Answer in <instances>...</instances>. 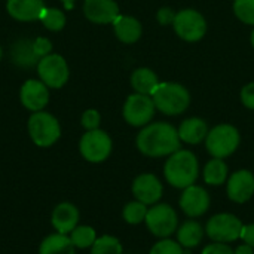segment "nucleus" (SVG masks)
Returning a JSON list of instances; mask_svg holds the SVG:
<instances>
[{"label": "nucleus", "mask_w": 254, "mask_h": 254, "mask_svg": "<svg viewBox=\"0 0 254 254\" xmlns=\"http://www.w3.org/2000/svg\"><path fill=\"white\" fill-rule=\"evenodd\" d=\"M180 144L182 141L177 128L168 122L147 124L135 137V146L138 152L147 158L170 156L180 149Z\"/></svg>", "instance_id": "1"}, {"label": "nucleus", "mask_w": 254, "mask_h": 254, "mask_svg": "<svg viewBox=\"0 0 254 254\" xmlns=\"http://www.w3.org/2000/svg\"><path fill=\"white\" fill-rule=\"evenodd\" d=\"M199 176V162L193 152L179 149L168 156L164 165V177L176 189H186L195 185Z\"/></svg>", "instance_id": "2"}, {"label": "nucleus", "mask_w": 254, "mask_h": 254, "mask_svg": "<svg viewBox=\"0 0 254 254\" xmlns=\"http://www.w3.org/2000/svg\"><path fill=\"white\" fill-rule=\"evenodd\" d=\"M156 110L167 116H179L185 113L190 104L189 91L177 82H161L152 94Z\"/></svg>", "instance_id": "3"}, {"label": "nucleus", "mask_w": 254, "mask_h": 254, "mask_svg": "<svg viewBox=\"0 0 254 254\" xmlns=\"http://www.w3.org/2000/svg\"><path fill=\"white\" fill-rule=\"evenodd\" d=\"M27 131L34 146L42 149L54 146L61 137L60 121L46 110L34 112L30 115L27 122Z\"/></svg>", "instance_id": "4"}, {"label": "nucleus", "mask_w": 254, "mask_h": 254, "mask_svg": "<svg viewBox=\"0 0 254 254\" xmlns=\"http://www.w3.org/2000/svg\"><path fill=\"white\" fill-rule=\"evenodd\" d=\"M241 143L240 131L231 124H220L211 128L205 138L207 152L213 158L225 159L237 152Z\"/></svg>", "instance_id": "5"}, {"label": "nucleus", "mask_w": 254, "mask_h": 254, "mask_svg": "<svg viewBox=\"0 0 254 254\" xmlns=\"http://www.w3.org/2000/svg\"><path fill=\"white\" fill-rule=\"evenodd\" d=\"M113 150L112 137L103 129L85 131L79 140V153L89 164H101L109 159Z\"/></svg>", "instance_id": "6"}, {"label": "nucleus", "mask_w": 254, "mask_h": 254, "mask_svg": "<svg viewBox=\"0 0 254 254\" xmlns=\"http://www.w3.org/2000/svg\"><path fill=\"white\" fill-rule=\"evenodd\" d=\"M243 222L231 213H219L210 217L205 226V234L213 243L231 244L241 238Z\"/></svg>", "instance_id": "7"}, {"label": "nucleus", "mask_w": 254, "mask_h": 254, "mask_svg": "<svg viewBox=\"0 0 254 254\" xmlns=\"http://www.w3.org/2000/svg\"><path fill=\"white\" fill-rule=\"evenodd\" d=\"M144 223L156 238H170L179 228V216L171 205L158 202L147 210Z\"/></svg>", "instance_id": "8"}, {"label": "nucleus", "mask_w": 254, "mask_h": 254, "mask_svg": "<svg viewBox=\"0 0 254 254\" xmlns=\"http://www.w3.org/2000/svg\"><path fill=\"white\" fill-rule=\"evenodd\" d=\"M39 79L52 89H60L63 88L68 79H70V68L65 61V58L60 54H49L43 58L36 65Z\"/></svg>", "instance_id": "9"}, {"label": "nucleus", "mask_w": 254, "mask_h": 254, "mask_svg": "<svg viewBox=\"0 0 254 254\" xmlns=\"http://www.w3.org/2000/svg\"><path fill=\"white\" fill-rule=\"evenodd\" d=\"M156 112L155 103L150 95L143 94H131L122 107V116L125 122L134 128H143L153 119Z\"/></svg>", "instance_id": "10"}, {"label": "nucleus", "mask_w": 254, "mask_h": 254, "mask_svg": "<svg viewBox=\"0 0 254 254\" xmlns=\"http://www.w3.org/2000/svg\"><path fill=\"white\" fill-rule=\"evenodd\" d=\"M176 34L186 42H198L207 33V19L196 9H182L173 22Z\"/></svg>", "instance_id": "11"}, {"label": "nucleus", "mask_w": 254, "mask_h": 254, "mask_svg": "<svg viewBox=\"0 0 254 254\" xmlns=\"http://www.w3.org/2000/svg\"><path fill=\"white\" fill-rule=\"evenodd\" d=\"M131 192L137 201L149 207L159 202L164 193V186L158 179V176H155L153 173H143L134 179Z\"/></svg>", "instance_id": "12"}, {"label": "nucleus", "mask_w": 254, "mask_h": 254, "mask_svg": "<svg viewBox=\"0 0 254 254\" xmlns=\"http://www.w3.org/2000/svg\"><path fill=\"white\" fill-rule=\"evenodd\" d=\"M210 204L211 201L208 192L202 186H196V185L183 189L182 196L179 199V205L182 211L190 219L204 216L210 210Z\"/></svg>", "instance_id": "13"}, {"label": "nucleus", "mask_w": 254, "mask_h": 254, "mask_svg": "<svg viewBox=\"0 0 254 254\" xmlns=\"http://www.w3.org/2000/svg\"><path fill=\"white\" fill-rule=\"evenodd\" d=\"M228 198L235 204H246L254 195V174L250 170L232 173L226 182Z\"/></svg>", "instance_id": "14"}, {"label": "nucleus", "mask_w": 254, "mask_h": 254, "mask_svg": "<svg viewBox=\"0 0 254 254\" xmlns=\"http://www.w3.org/2000/svg\"><path fill=\"white\" fill-rule=\"evenodd\" d=\"M19 101L31 113L45 110L49 103V88L40 79H28L19 89Z\"/></svg>", "instance_id": "15"}, {"label": "nucleus", "mask_w": 254, "mask_h": 254, "mask_svg": "<svg viewBox=\"0 0 254 254\" xmlns=\"http://www.w3.org/2000/svg\"><path fill=\"white\" fill-rule=\"evenodd\" d=\"M83 15L94 24H112L121 12L116 0H85Z\"/></svg>", "instance_id": "16"}, {"label": "nucleus", "mask_w": 254, "mask_h": 254, "mask_svg": "<svg viewBox=\"0 0 254 254\" xmlns=\"http://www.w3.org/2000/svg\"><path fill=\"white\" fill-rule=\"evenodd\" d=\"M80 213L79 208L71 202H60L54 207L51 214V225L55 232L70 235V232L79 225Z\"/></svg>", "instance_id": "17"}, {"label": "nucleus", "mask_w": 254, "mask_h": 254, "mask_svg": "<svg viewBox=\"0 0 254 254\" xmlns=\"http://www.w3.org/2000/svg\"><path fill=\"white\" fill-rule=\"evenodd\" d=\"M45 9L43 0H6V12L19 22L39 21Z\"/></svg>", "instance_id": "18"}, {"label": "nucleus", "mask_w": 254, "mask_h": 254, "mask_svg": "<svg viewBox=\"0 0 254 254\" xmlns=\"http://www.w3.org/2000/svg\"><path fill=\"white\" fill-rule=\"evenodd\" d=\"M113 31L118 40H121L125 45H132L140 40L143 34L141 22L129 15H119L113 22Z\"/></svg>", "instance_id": "19"}, {"label": "nucleus", "mask_w": 254, "mask_h": 254, "mask_svg": "<svg viewBox=\"0 0 254 254\" xmlns=\"http://www.w3.org/2000/svg\"><path fill=\"white\" fill-rule=\"evenodd\" d=\"M208 131H210V128H208L207 122L201 118L185 119L180 124V127L177 128L180 141H183L186 144H192V146L205 141Z\"/></svg>", "instance_id": "20"}, {"label": "nucleus", "mask_w": 254, "mask_h": 254, "mask_svg": "<svg viewBox=\"0 0 254 254\" xmlns=\"http://www.w3.org/2000/svg\"><path fill=\"white\" fill-rule=\"evenodd\" d=\"M10 61L19 68H33L37 65L40 58L33 49L31 39H18L10 46Z\"/></svg>", "instance_id": "21"}, {"label": "nucleus", "mask_w": 254, "mask_h": 254, "mask_svg": "<svg viewBox=\"0 0 254 254\" xmlns=\"http://www.w3.org/2000/svg\"><path fill=\"white\" fill-rule=\"evenodd\" d=\"M176 234H177V243L183 249H195L202 243L205 229L201 226L199 222L188 220L177 228Z\"/></svg>", "instance_id": "22"}, {"label": "nucleus", "mask_w": 254, "mask_h": 254, "mask_svg": "<svg viewBox=\"0 0 254 254\" xmlns=\"http://www.w3.org/2000/svg\"><path fill=\"white\" fill-rule=\"evenodd\" d=\"M159 77L158 74L147 67H140L135 68L131 74V86L137 94H143V95H150L155 92V89L159 85Z\"/></svg>", "instance_id": "23"}, {"label": "nucleus", "mask_w": 254, "mask_h": 254, "mask_svg": "<svg viewBox=\"0 0 254 254\" xmlns=\"http://www.w3.org/2000/svg\"><path fill=\"white\" fill-rule=\"evenodd\" d=\"M39 254H76V247L68 235L54 232L42 240L39 244Z\"/></svg>", "instance_id": "24"}, {"label": "nucleus", "mask_w": 254, "mask_h": 254, "mask_svg": "<svg viewBox=\"0 0 254 254\" xmlns=\"http://www.w3.org/2000/svg\"><path fill=\"white\" fill-rule=\"evenodd\" d=\"M204 182L208 186H222L228 182L229 179V170L228 165L223 159L220 158H213L210 159L202 171Z\"/></svg>", "instance_id": "25"}, {"label": "nucleus", "mask_w": 254, "mask_h": 254, "mask_svg": "<svg viewBox=\"0 0 254 254\" xmlns=\"http://www.w3.org/2000/svg\"><path fill=\"white\" fill-rule=\"evenodd\" d=\"M70 240L73 243V246L76 247V250H86L91 249L95 243L97 237V231L89 226V225H77L71 232H70Z\"/></svg>", "instance_id": "26"}, {"label": "nucleus", "mask_w": 254, "mask_h": 254, "mask_svg": "<svg viewBox=\"0 0 254 254\" xmlns=\"http://www.w3.org/2000/svg\"><path fill=\"white\" fill-rule=\"evenodd\" d=\"M89 250L91 254H124V246L121 240L113 235H101Z\"/></svg>", "instance_id": "27"}, {"label": "nucleus", "mask_w": 254, "mask_h": 254, "mask_svg": "<svg viewBox=\"0 0 254 254\" xmlns=\"http://www.w3.org/2000/svg\"><path fill=\"white\" fill-rule=\"evenodd\" d=\"M39 21L43 24V27H45L46 30L57 33V31H61V30L65 27L67 16H65V13H64L61 9H58V7H46V9L43 10V13H42V16H40Z\"/></svg>", "instance_id": "28"}, {"label": "nucleus", "mask_w": 254, "mask_h": 254, "mask_svg": "<svg viewBox=\"0 0 254 254\" xmlns=\"http://www.w3.org/2000/svg\"><path fill=\"white\" fill-rule=\"evenodd\" d=\"M147 205L140 202V201H131L128 202L124 210H122V217L124 220L128 223V225H140L146 220V216H147Z\"/></svg>", "instance_id": "29"}, {"label": "nucleus", "mask_w": 254, "mask_h": 254, "mask_svg": "<svg viewBox=\"0 0 254 254\" xmlns=\"http://www.w3.org/2000/svg\"><path fill=\"white\" fill-rule=\"evenodd\" d=\"M234 13L241 22L254 25V0H234Z\"/></svg>", "instance_id": "30"}, {"label": "nucleus", "mask_w": 254, "mask_h": 254, "mask_svg": "<svg viewBox=\"0 0 254 254\" xmlns=\"http://www.w3.org/2000/svg\"><path fill=\"white\" fill-rule=\"evenodd\" d=\"M149 254H183V247L171 238H162L153 244Z\"/></svg>", "instance_id": "31"}, {"label": "nucleus", "mask_w": 254, "mask_h": 254, "mask_svg": "<svg viewBox=\"0 0 254 254\" xmlns=\"http://www.w3.org/2000/svg\"><path fill=\"white\" fill-rule=\"evenodd\" d=\"M101 124V115L98 110L95 109H88L82 113L80 118V125L86 129V131H92V129H98Z\"/></svg>", "instance_id": "32"}, {"label": "nucleus", "mask_w": 254, "mask_h": 254, "mask_svg": "<svg viewBox=\"0 0 254 254\" xmlns=\"http://www.w3.org/2000/svg\"><path fill=\"white\" fill-rule=\"evenodd\" d=\"M33 49L39 58H43L52 54V42L48 37H36L33 40Z\"/></svg>", "instance_id": "33"}, {"label": "nucleus", "mask_w": 254, "mask_h": 254, "mask_svg": "<svg viewBox=\"0 0 254 254\" xmlns=\"http://www.w3.org/2000/svg\"><path fill=\"white\" fill-rule=\"evenodd\" d=\"M241 103L249 110H254V82H250L241 89Z\"/></svg>", "instance_id": "34"}, {"label": "nucleus", "mask_w": 254, "mask_h": 254, "mask_svg": "<svg viewBox=\"0 0 254 254\" xmlns=\"http://www.w3.org/2000/svg\"><path fill=\"white\" fill-rule=\"evenodd\" d=\"M201 254H234V250L229 244L225 243H211L204 247Z\"/></svg>", "instance_id": "35"}, {"label": "nucleus", "mask_w": 254, "mask_h": 254, "mask_svg": "<svg viewBox=\"0 0 254 254\" xmlns=\"http://www.w3.org/2000/svg\"><path fill=\"white\" fill-rule=\"evenodd\" d=\"M176 13L171 7H161L158 12H156V19L161 25H173L174 22V18H176Z\"/></svg>", "instance_id": "36"}, {"label": "nucleus", "mask_w": 254, "mask_h": 254, "mask_svg": "<svg viewBox=\"0 0 254 254\" xmlns=\"http://www.w3.org/2000/svg\"><path fill=\"white\" fill-rule=\"evenodd\" d=\"M241 240L254 249V223L252 225H244L241 231Z\"/></svg>", "instance_id": "37"}, {"label": "nucleus", "mask_w": 254, "mask_h": 254, "mask_svg": "<svg viewBox=\"0 0 254 254\" xmlns=\"http://www.w3.org/2000/svg\"><path fill=\"white\" fill-rule=\"evenodd\" d=\"M234 254H254V249L250 247L249 244H243V246H238L235 250H234Z\"/></svg>", "instance_id": "38"}, {"label": "nucleus", "mask_w": 254, "mask_h": 254, "mask_svg": "<svg viewBox=\"0 0 254 254\" xmlns=\"http://www.w3.org/2000/svg\"><path fill=\"white\" fill-rule=\"evenodd\" d=\"M64 4H65V7L68 9V7H73V3L76 1V0H61Z\"/></svg>", "instance_id": "39"}, {"label": "nucleus", "mask_w": 254, "mask_h": 254, "mask_svg": "<svg viewBox=\"0 0 254 254\" xmlns=\"http://www.w3.org/2000/svg\"><path fill=\"white\" fill-rule=\"evenodd\" d=\"M250 42H252V46L254 48V28L253 31H252V36H250Z\"/></svg>", "instance_id": "40"}, {"label": "nucleus", "mask_w": 254, "mask_h": 254, "mask_svg": "<svg viewBox=\"0 0 254 254\" xmlns=\"http://www.w3.org/2000/svg\"><path fill=\"white\" fill-rule=\"evenodd\" d=\"M1 57H3V49H1V46H0V60H1Z\"/></svg>", "instance_id": "41"}]
</instances>
